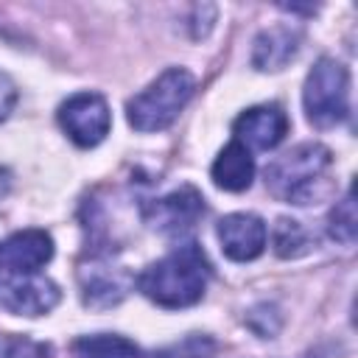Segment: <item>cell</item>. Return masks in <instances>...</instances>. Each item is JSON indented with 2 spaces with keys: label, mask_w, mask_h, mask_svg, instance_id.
Here are the masks:
<instances>
[{
  "label": "cell",
  "mask_w": 358,
  "mask_h": 358,
  "mask_svg": "<svg viewBox=\"0 0 358 358\" xmlns=\"http://www.w3.org/2000/svg\"><path fill=\"white\" fill-rule=\"evenodd\" d=\"M204 215V199L196 187L182 185L162 199H154L145 207V221L151 229L162 235H182L196 227V221Z\"/></svg>",
  "instance_id": "8992f818"
},
{
  "label": "cell",
  "mask_w": 358,
  "mask_h": 358,
  "mask_svg": "<svg viewBox=\"0 0 358 358\" xmlns=\"http://www.w3.org/2000/svg\"><path fill=\"white\" fill-rule=\"evenodd\" d=\"M327 232L330 238H336L338 243L344 246H352L355 243V232H358V215H355V199H352V190H347V196L341 201H336L330 218H327Z\"/></svg>",
  "instance_id": "2e32d148"
},
{
  "label": "cell",
  "mask_w": 358,
  "mask_h": 358,
  "mask_svg": "<svg viewBox=\"0 0 358 358\" xmlns=\"http://www.w3.org/2000/svg\"><path fill=\"white\" fill-rule=\"evenodd\" d=\"M59 123L76 145L92 148L109 134L112 112H109V103L103 101V95L78 92L59 106Z\"/></svg>",
  "instance_id": "5b68a950"
},
{
  "label": "cell",
  "mask_w": 358,
  "mask_h": 358,
  "mask_svg": "<svg viewBox=\"0 0 358 358\" xmlns=\"http://www.w3.org/2000/svg\"><path fill=\"white\" fill-rule=\"evenodd\" d=\"M53 257V241L42 229H20L0 243V282L8 277H31Z\"/></svg>",
  "instance_id": "52a82bcc"
},
{
  "label": "cell",
  "mask_w": 358,
  "mask_h": 358,
  "mask_svg": "<svg viewBox=\"0 0 358 358\" xmlns=\"http://www.w3.org/2000/svg\"><path fill=\"white\" fill-rule=\"evenodd\" d=\"M268 229L255 213H232L218 221V243L235 263H249L263 255Z\"/></svg>",
  "instance_id": "9c48e42d"
},
{
  "label": "cell",
  "mask_w": 358,
  "mask_h": 358,
  "mask_svg": "<svg viewBox=\"0 0 358 358\" xmlns=\"http://www.w3.org/2000/svg\"><path fill=\"white\" fill-rule=\"evenodd\" d=\"M232 131H235V143H241L243 148L268 151L280 145L282 137L288 134V115L277 103H260V106L246 109L235 120Z\"/></svg>",
  "instance_id": "30bf717a"
},
{
  "label": "cell",
  "mask_w": 358,
  "mask_h": 358,
  "mask_svg": "<svg viewBox=\"0 0 358 358\" xmlns=\"http://www.w3.org/2000/svg\"><path fill=\"white\" fill-rule=\"evenodd\" d=\"M299 50V31L291 25H271L255 36L252 64L263 73L282 70Z\"/></svg>",
  "instance_id": "7c38bea8"
},
{
  "label": "cell",
  "mask_w": 358,
  "mask_h": 358,
  "mask_svg": "<svg viewBox=\"0 0 358 358\" xmlns=\"http://www.w3.org/2000/svg\"><path fill=\"white\" fill-rule=\"evenodd\" d=\"M210 280V263L204 252L196 243L176 246L157 263H151L140 277L137 288L143 296H148L154 305L176 310V308H190L204 296Z\"/></svg>",
  "instance_id": "7a4b0ae2"
},
{
  "label": "cell",
  "mask_w": 358,
  "mask_h": 358,
  "mask_svg": "<svg viewBox=\"0 0 358 358\" xmlns=\"http://www.w3.org/2000/svg\"><path fill=\"white\" fill-rule=\"evenodd\" d=\"M14 103H17V87L6 73H0V123L8 117Z\"/></svg>",
  "instance_id": "ac0fdd59"
},
{
  "label": "cell",
  "mask_w": 358,
  "mask_h": 358,
  "mask_svg": "<svg viewBox=\"0 0 358 358\" xmlns=\"http://www.w3.org/2000/svg\"><path fill=\"white\" fill-rule=\"evenodd\" d=\"M84 305L90 308H112L126 296V277L117 266L106 260H92L78 271Z\"/></svg>",
  "instance_id": "8fae6325"
},
{
  "label": "cell",
  "mask_w": 358,
  "mask_h": 358,
  "mask_svg": "<svg viewBox=\"0 0 358 358\" xmlns=\"http://www.w3.org/2000/svg\"><path fill=\"white\" fill-rule=\"evenodd\" d=\"M73 358H140V350L134 341L115 336V333H95L81 336L70 347Z\"/></svg>",
  "instance_id": "5bb4252c"
},
{
  "label": "cell",
  "mask_w": 358,
  "mask_h": 358,
  "mask_svg": "<svg viewBox=\"0 0 358 358\" xmlns=\"http://www.w3.org/2000/svg\"><path fill=\"white\" fill-rule=\"evenodd\" d=\"M302 103H305L308 120L316 129H333V126L344 123L350 115V73H347V67L330 56H322L305 78Z\"/></svg>",
  "instance_id": "277c9868"
},
{
  "label": "cell",
  "mask_w": 358,
  "mask_h": 358,
  "mask_svg": "<svg viewBox=\"0 0 358 358\" xmlns=\"http://www.w3.org/2000/svg\"><path fill=\"white\" fill-rule=\"evenodd\" d=\"M59 285L42 274L8 277L0 282V308L17 316H42L59 305Z\"/></svg>",
  "instance_id": "ba28073f"
},
{
  "label": "cell",
  "mask_w": 358,
  "mask_h": 358,
  "mask_svg": "<svg viewBox=\"0 0 358 358\" xmlns=\"http://www.w3.org/2000/svg\"><path fill=\"white\" fill-rule=\"evenodd\" d=\"M213 182L221 187V190H229V193H241L252 185L255 179V159L249 154V148H243L241 143H229L227 148H221V154L215 157L213 162Z\"/></svg>",
  "instance_id": "4fadbf2b"
},
{
  "label": "cell",
  "mask_w": 358,
  "mask_h": 358,
  "mask_svg": "<svg viewBox=\"0 0 358 358\" xmlns=\"http://www.w3.org/2000/svg\"><path fill=\"white\" fill-rule=\"evenodd\" d=\"M196 90V78L185 67H168L157 76L143 92L126 103V117L137 131H162L168 129Z\"/></svg>",
  "instance_id": "3957f363"
},
{
  "label": "cell",
  "mask_w": 358,
  "mask_h": 358,
  "mask_svg": "<svg viewBox=\"0 0 358 358\" xmlns=\"http://www.w3.org/2000/svg\"><path fill=\"white\" fill-rule=\"evenodd\" d=\"M313 235L305 229L302 221H294V218H280L277 227H274V252L280 257H302L310 252L313 246Z\"/></svg>",
  "instance_id": "9a60e30c"
},
{
  "label": "cell",
  "mask_w": 358,
  "mask_h": 358,
  "mask_svg": "<svg viewBox=\"0 0 358 358\" xmlns=\"http://www.w3.org/2000/svg\"><path fill=\"white\" fill-rule=\"evenodd\" d=\"M333 154L322 143H302L266 168V187L274 199L296 207L319 204L333 193Z\"/></svg>",
  "instance_id": "6da1fadb"
},
{
  "label": "cell",
  "mask_w": 358,
  "mask_h": 358,
  "mask_svg": "<svg viewBox=\"0 0 358 358\" xmlns=\"http://www.w3.org/2000/svg\"><path fill=\"white\" fill-rule=\"evenodd\" d=\"M6 358H53V350L42 341H34V338H25V336H17L6 344Z\"/></svg>",
  "instance_id": "e0dca14e"
}]
</instances>
